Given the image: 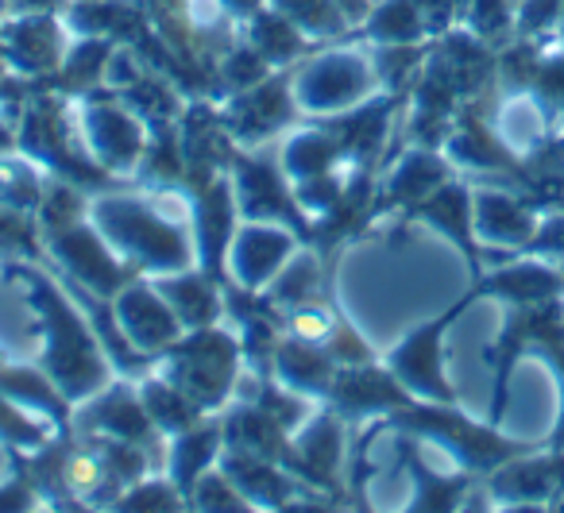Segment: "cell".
Instances as JSON below:
<instances>
[{
    "instance_id": "cell-1",
    "label": "cell",
    "mask_w": 564,
    "mask_h": 513,
    "mask_svg": "<svg viewBox=\"0 0 564 513\" xmlns=\"http://www.w3.org/2000/svg\"><path fill=\"white\" fill-rule=\"evenodd\" d=\"M479 228H484V236H491L499 243H518L530 236L525 212L514 201H507V197H484L479 201Z\"/></svg>"
},
{
    "instance_id": "cell-2",
    "label": "cell",
    "mask_w": 564,
    "mask_h": 513,
    "mask_svg": "<svg viewBox=\"0 0 564 513\" xmlns=\"http://www.w3.org/2000/svg\"><path fill=\"white\" fill-rule=\"evenodd\" d=\"M502 128H510V140L522 148V143H530L533 135L541 132V117L533 112V105H514V109H507V117H502Z\"/></svg>"
}]
</instances>
